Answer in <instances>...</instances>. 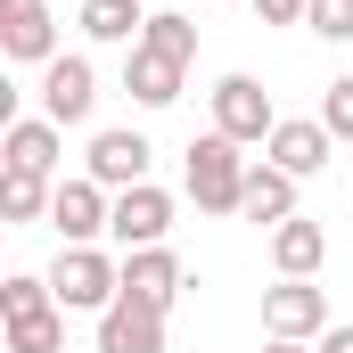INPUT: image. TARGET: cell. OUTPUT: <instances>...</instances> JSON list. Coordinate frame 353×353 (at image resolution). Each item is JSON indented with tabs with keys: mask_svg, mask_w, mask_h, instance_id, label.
<instances>
[{
	"mask_svg": "<svg viewBox=\"0 0 353 353\" xmlns=\"http://www.w3.org/2000/svg\"><path fill=\"white\" fill-rule=\"evenodd\" d=\"M321 353H353V321H337V329L321 337Z\"/></svg>",
	"mask_w": 353,
	"mask_h": 353,
	"instance_id": "cb8c5ba5",
	"label": "cell"
},
{
	"mask_svg": "<svg viewBox=\"0 0 353 353\" xmlns=\"http://www.w3.org/2000/svg\"><path fill=\"white\" fill-rule=\"evenodd\" d=\"M239 222H255V230L296 222V173H279L271 157H255L247 165V197H239Z\"/></svg>",
	"mask_w": 353,
	"mask_h": 353,
	"instance_id": "5bb4252c",
	"label": "cell"
},
{
	"mask_svg": "<svg viewBox=\"0 0 353 353\" xmlns=\"http://www.w3.org/2000/svg\"><path fill=\"white\" fill-rule=\"evenodd\" d=\"M99 353H165V312L115 296V304L99 312Z\"/></svg>",
	"mask_w": 353,
	"mask_h": 353,
	"instance_id": "9a60e30c",
	"label": "cell"
},
{
	"mask_svg": "<svg viewBox=\"0 0 353 353\" xmlns=\"http://www.w3.org/2000/svg\"><path fill=\"white\" fill-rule=\"evenodd\" d=\"M58 148H66V132L50 115H8V132H0V165L41 173V181H58Z\"/></svg>",
	"mask_w": 353,
	"mask_h": 353,
	"instance_id": "4fadbf2b",
	"label": "cell"
},
{
	"mask_svg": "<svg viewBox=\"0 0 353 353\" xmlns=\"http://www.w3.org/2000/svg\"><path fill=\"white\" fill-rule=\"evenodd\" d=\"M304 8H312V0H255L263 25H304Z\"/></svg>",
	"mask_w": 353,
	"mask_h": 353,
	"instance_id": "603a6c76",
	"label": "cell"
},
{
	"mask_svg": "<svg viewBox=\"0 0 353 353\" xmlns=\"http://www.w3.org/2000/svg\"><path fill=\"white\" fill-rule=\"evenodd\" d=\"M83 33H90V41H107V50H140L148 8H140V0H83Z\"/></svg>",
	"mask_w": 353,
	"mask_h": 353,
	"instance_id": "ac0fdd59",
	"label": "cell"
},
{
	"mask_svg": "<svg viewBox=\"0 0 353 353\" xmlns=\"http://www.w3.org/2000/svg\"><path fill=\"white\" fill-rule=\"evenodd\" d=\"M50 197H58V181L0 165V222H8V230H25V222H50Z\"/></svg>",
	"mask_w": 353,
	"mask_h": 353,
	"instance_id": "d6986e66",
	"label": "cell"
},
{
	"mask_svg": "<svg viewBox=\"0 0 353 353\" xmlns=\"http://www.w3.org/2000/svg\"><path fill=\"white\" fill-rule=\"evenodd\" d=\"M107 222H115V189H99V181H58V197H50V230L66 239V247H99L107 239Z\"/></svg>",
	"mask_w": 353,
	"mask_h": 353,
	"instance_id": "8992f818",
	"label": "cell"
},
{
	"mask_svg": "<svg viewBox=\"0 0 353 353\" xmlns=\"http://www.w3.org/2000/svg\"><path fill=\"white\" fill-rule=\"evenodd\" d=\"M247 165H255V157H239V140L197 132L189 157H181V189L197 197V214H239V197H247Z\"/></svg>",
	"mask_w": 353,
	"mask_h": 353,
	"instance_id": "7a4b0ae2",
	"label": "cell"
},
{
	"mask_svg": "<svg viewBox=\"0 0 353 353\" xmlns=\"http://www.w3.org/2000/svg\"><path fill=\"white\" fill-rule=\"evenodd\" d=\"M0 50L17 66H50L58 58V17L50 0H0Z\"/></svg>",
	"mask_w": 353,
	"mask_h": 353,
	"instance_id": "30bf717a",
	"label": "cell"
},
{
	"mask_svg": "<svg viewBox=\"0 0 353 353\" xmlns=\"http://www.w3.org/2000/svg\"><path fill=\"white\" fill-rule=\"evenodd\" d=\"M50 296H58L66 312H107V304L123 296V255H107V247H58Z\"/></svg>",
	"mask_w": 353,
	"mask_h": 353,
	"instance_id": "3957f363",
	"label": "cell"
},
{
	"mask_svg": "<svg viewBox=\"0 0 353 353\" xmlns=\"http://www.w3.org/2000/svg\"><path fill=\"white\" fill-rule=\"evenodd\" d=\"M90 107H99V66H90L83 50H58L41 66V115L58 132H74V123H90Z\"/></svg>",
	"mask_w": 353,
	"mask_h": 353,
	"instance_id": "5b68a950",
	"label": "cell"
},
{
	"mask_svg": "<svg viewBox=\"0 0 353 353\" xmlns=\"http://www.w3.org/2000/svg\"><path fill=\"white\" fill-rule=\"evenodd\" d=\"M181 288H189V271H181L173 247H132V255H123V296H132V304H148V312H173V304H181Z\"/></svg>",
	"mask_w": 353,
	"mask_h": 353,
	"instance_id": "8fae6325",
	"label": "cell"
},
{
	"mask_svg": "<svg viewBox=\"0 0 353 353\" xmlns=\"http://www.w3.org/2000/svg\"><path fill=\"white\" fill-rule=\"evenodd\" d=\"M271 263H279V279H312V271L329 263V230L304 222V214L279 222V230H271Z\"/></svg>",
	"mask_w": 353,
	"mask_h": 353,
	"instance_id": "e0dca14e",
	"label": "cell"
},
{
	"mask_svg": "<svg viewBox=\"0 0 353 353\" xmlns=\"http://www.w3.org/2000/svg\"><path fill=\"white\" fill-rule=\"evenodd\" d=\"M304 33H321V41H353V0H312V8H304Z\"/></svg>",
	"mask_w": 353,
	"mask_h": 353,
	"instance_id": "44dd1931",
	"label": "cell"
},
{
	"mask_svg": "<svg viewBox=\"0 0 353 353\" xmlns=\"http://www.w3.org/2000/svg\"><path fill=\"white\" fill-rule=\"evenodd\" d=\"M205 99H214V132L239 140V148H263L271 132H279V107H271V90L255 83V74H222Z\"/></svg>",
	"mask_w": 353,
	"mask_h": 353,
	"instance_id": "277c9868",
	"label": "cell"
},
{
	"mask_svg": "<svg viewBox=\"0 0 353 353\" xmlns=\"http://www.w3.org/2000/svg\"><path fill=\"white\" fill-rule=\"evenodd\" d=\"M321 123H329V140H337V148L353 140V74H337V83H329V99H321Z\"/></svg>",
	"mask_w": 353,
	"mask_h": 353,
	"instance_id": "7402d4cb",
	"label": "cell"
},
{
	"mask_svg": "<svg viewBox=\"0 0 353 353\" xmlns=\"http://www.w3.org/2000/svg\"><path fill=\"white\" fill-rule=\"evenodd\" d=\"M0 321H8V353H66V304L50 296V271H8Z\"/></svg>",
	"mask_w": 353,
	"mask_h": 353,
	"instance_id": "6da1fadb",
	"label": "cell"
},
{
	"mask_svg": "<svg viewBox=\"0 0 353 353\" xmlns=\"http://www.w3.org/2000/svg\"><path fill=\"white\" fill-rule=\"evenodd\" d=\"M165 230H173V197L157 189V181H140V189H115V222H107V239L132 255V247H165Z\"/></svg>",
	"mask_w": 353,
	"mask_h": 353,
	"instance_id": "ba28073f",
	"label": "cell"
},
{
	"mask_svg": "<svg viewBox=\"0 0 353 353\" xmlns=\"http://www.w3.org/2000/svg\"><path fill=\"white\" fill-rule=\"evenodd\" d=\"M263 353H312V345H296V337H271V345Z\"/></svg>",
	"mask_w": 353,
	"mask_h": 353,
	"instance_id": "d4e9b609",
	"label": "cell"
},
{
	"mask_svg": "<svg viewBox=\"0 0 353 353\" xmlns=\"http://www.w3.org/2000/svg\"><path fill=\"white\" fill-rule=\"evenodd\" d=\"M263 329L271 337H329V296L312 288V279H279V288H263Z\"/></svg>",
	"mask_w": 353,
	"mask_h": 353,
	"instance_id": "9c48e42d",
	"label": "cell"
},
{
	"mask_svg": "<svg viewBox=\"0 0 353 353\" xmlns=\"http://www.w3.org/2000/svg\"><path fill=\"white\" fill-rule=\"evenodd\" d=\"M181 74H189V66H181V58H165V50H148V41H140V50H123V90H132L148 115L181 99Z\"/></svg>",
	"mask_w": 353,
	"mask_h": 353,
	"instance_id": "2e32d148",
	"label": "cell"
},
{
	"mask_svg": "<svg viewBox=\"0 0 353 353\" xmlns=\"http://www.w3.org/2000/svg\"><path fill=\"white\" fill-rule=\"evenodd\" d=\"M329 123L321 115H279V132L263 140V157L279 165V173H296V181H312V173H329Z\"/></svg>",
	"mask_w": 353,
	"mask_h": 353,
	"instance_id": "7c38bea8",
	"label": "cell"
},
{
	"mask_svg": "<svg viewBox=\"0 0 353 353\" xmlns=\"http://www.w3.org/2000/svg\"><path fill=\"white\" fill-rule=\"evenodd\" d=\"M148 132H132V123H115V132H90V157H83V173L99 181V189H140L148 181Z\"/></svg>",
	"mask_w": 353,
	"mask_h": 353,
	"instance_id": "52a82bcc",
	"label": "cell"
},
{
	"mask_svg": "<svg viewBox=\"0 0 353 353\" xmlns=\"http://www.w3.org/2000/svg\"><path fill=\"white\" fill-rule=\"evenodd\" d=\"M140 41H148V50H165V58H181V66L197 58V25H189V17H173V8H157Z\"/></svg>",
	"mask_w": 353,
	"mask_h": 353,
	"instance_id": "ffe728a7",
	"label": "cell"
}]
</instances>
